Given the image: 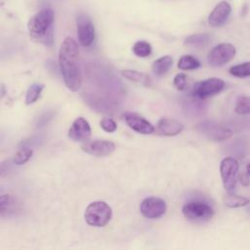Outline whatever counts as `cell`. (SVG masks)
<instances>
[{
  "label": "cell",
  "instance_id": "obj_11",
  "mask_svg": "<svg viewBox=\"0 0 250 250\" xmlns=\"http://www.w3.org/2000/svg\"><path fill=\"white\" fill-rule=\"evenodd\" d=\"M122 118L124 122L137 133L143 135H149L154 132L155 128L153 127V125L136 112L126 111L122 114Z\"/></svg>",
  "mask_w": 250,
  "mask_h": 250
},
{
  "label": "cell",
  "instance_id": "obj_18",
  "mask_svg": "<svg viewBox=\"0 0 250 250\" xmlns=\"http://www.w3.org/2000/svg\"><path fill=\"white\" fill-rule=\"evenodd\" d=\"M121 74L125 78H127L129 80L141 83V84L146 85V86H149L151 84V79H150V77L147 74L140 72V71H137V70L124 69V70H122Z\"/></svg>",
  "mask_w": 250,
  "mask_h": 250
},
{
  "label": "cell",
  "instance_id": "obj_28",
  "mask_svg": "<svg viewBox=\"0 0 250 250\" xmlns=\"http://www.w3.org/2000/svg\"><path fill=\"white\" fill-rule=\"evenodd\" d=\"M174 86L180 90L183 91L187 88V75L185 73H178L173 80Z\"/></svg>",
  "mask_w": 250,
  "mask_h": 250
},
{
  "label": "cell",
  "instance_id": "obj_14",
  "mask_svg": "<svg viewBox=\"0 0 250 250\" xmlns=\"http://www.w3.org/2000/svg\"><path fill=\"white\" fill-rule=\"evenodd\" d=\"M68 137L75 142H86L91 137V127L83 117L74 120L68 130Z\"/></svg>",
  "mask_w": 250,
  "mask_h": 250
},
{
  "label": "cell",
  "instance_id": "obj_34",
  "mask_svg": "<svg viewBox=\"0 0 250 250\" xmlns=\"http://www.w3.org/2000/svg\"><path fill=\"white\" fill-rule=\"evenodd\" d=\"M249 211H250V210H249Z\"/></svg>",
  "mask_w": 250,
  "mask_h": 250
},
{
  "label": "cell",
  "instance_id": "obj_10",
  "mask_svg": "<svg viewBox=\"0 0 250 250\" xmlns=\"http://www.w3.org/2000/svg\"><path fill=\"white\" fill-rule=\"evenodd\" d=\"M166 210V202L163 199L154 196L145 198L140 205L142 215L147 219L160 218L165 214Z\"/></svg>",
  "mask_w": 250,
  "mask_h": 250
},
{
  "label": "cell",
  "instance_id": "obj_19",
  "mask_svg": "<svg viewBox=\"0 0 250 250\" xmlns=\"http://www.w3.org/2000/svg\"><path fill=\"white\" fill-rule=\"evenodd\" d=\"M211 40V36L208 33H196V34H191L188 36L184 44L187 46H192V47H202L207 45Z\"/></svg>",
  "mask_w": 250,
  "mask_h": 250
},
{
  "label": "cell",
  "instance_id": "obj_6",
  "mask_svg": "<svg viewBox=\"0 0 250 250\" xmlns=\"http://www.w3.org/2000/svg\"><path fill=\"white\" fill-rule=\"evenodd\" d=\"M225 82L217 77H211L202 81H198L193 85L192 96L199 100H206L221 93L225 89Z\"/></svg>",
  "mask_w": 250,
  "mask_h": 250
},
{
  "label": "cell",
  "instance_id": "obj_33",
  "mask_svg": "<svg viewBox=\"0 0 250 250\" xmlns=\"http://www.w3.org/2000/svg\"><path fill=\"white\" fill-rule=\"evenodd\" d=\"M247 174H248L249 177H250V163L247 165Z\"/></svg>",
  "mask_w": 250,
  "mask_h": 250
},
{
  "label": "cell",
  "instance_id": "obj_17",
  "mask_svg": "<svg viewBox=\"0 0 250 250\" xmlns=\"http://www.w3.org/2000/svg\"><path fill=\"white\" fill-rule=\"evenodd\" d=\"M173 64V59L171 56H163L152 63V72L156 76H162L168 72Z\"/></svg>",
  "mask_w": 250,
  "mask_h": 250
},
{
  "label": "cell",
  "instance_id": "obj_4",
  "mask_svg": "<svg viewBox=\"0 0 250 250\" xmlns=\"http://www.w3.org/2000/svg\"><path fill=\"white\" fill-rule=\"evenodd\" d=\"M182 212L188 220L197 223L207 222L214 216L213 208L208 203L200 200L187 202L183 206Z\"/></svg>",
  "mask_w": 250,
  "mask_h": 250
},
{
  "label": "cell",
  "instance_id": "obj_12",
  "mask_svg": "<svg viewBox=\"0 0 250 250\" xmlns=\"http://www.w3.org/2000/svg\"><path fill=\"white\" fill-rule=\"evenodd\" d=\"M83 151L94 156H107L115 149V145L107 140L86 141L81 146Z\"/></svg>",
  "mask_w": 250,
  "mask_h": 250
},
{
  "label": "cell",
  "instance_id": "obj_20",
  "mask_svg": "<svg viewBox=\"0 0 250 250\" xmlns=\"http://www.w3.org/2000/svg\"><path fill=\"white\" fill-rule=\"evenodd\" d=\"M250 203V200L244 196L233 194V192H229L225 196V204L229 208H239L246 206Z\"/></svg>",
  "mask_w": 250,
  "mask_h": 250
},
{
  "label": "cell",
  "instance_id": "obj_26",
  "mask_svg": "<svg viewBox=\"0 0 250 250\" xmlns=\"http://www.w3.org/2000/svg\"><path fill=\"white\" fill-rule=\"evenodd\" d=\"M234 110L237 114H249L250 113V97L241 96L236 100Z\"/></svg>",
  "mask_w": 250,
  "mask_h": 250
},
{
  "label": "cell",
  "instance_id": "obj_15",
  "mask_svg": "<svg viewBox=\"0 0 250 250\" xmlns=\"http://www.w3.org/2000/svg\"><path fill=\"white\" fill-rule=\"evenodd\" d=\"M184 130V124L173 118H161L154 129V132L160 136L172 137L179 135Z\"/></svg>",
  "mask_w": 250,
  "mask_h": 250
},
{
  "label": "cell",
  "instance_id": "obj_2",
  "mask_svg": "<svg viewBox=\"0 0 250 250\" xmlns=\"http://www.w3.org/2000/svg\"><path fill=\"white\" fill-rule=\"evenodd\" d=\"M55 14L51 9H42L33 15L28 23L27 28L30 37L37 42L51 44L53 41V23Z\"/></svg>",
  "mask_w": 250,
  "mask_h": 250
},
{
  "label": "cell",
  "instance_id": "obj_8",
  "mask_svg": "<svg viewBox=\"0 0 250 250\" xmlns=\"http://www.w3.org/2000/svg\"><path fill=\"white\" fill-rule=\"evenodd\" d=\"M76 26L79 43L84 47H90L95 41V26L91 18L84 13L78 14Z\"/></svg>",
  "mask_w": 250,
  "mask_h": 250
},
{
  "label": "cell",
  "instance_id": "obj_32",
  "mask_svg": "<svg viewBox=\"0 0 250 250\" xmlns=\"http://www.w3.org/2000/svg\"><path fill=\"white\" fill-rule=\"evenodd\" d=\"M3 94H4V88L3 86H0V98L3 96Z\"/></svg>",
  "mask_w": 250,
  "mask_h": 250
},
{
  "label": "cell",
  "instance_id": "obj_23",
  "mask_svg": "<svg viewBox=\"0 0 250 250\" xmlns=\"http://www.w3.org/2000/svg\"><path fill=\"white\" fill-rule=\"evenodd\" d=\"M32 154H33L32 149L28 146H24V147L20 148L16 152V154L14 155L12 160H13L14 164H16V165H22L31 158Z\"/></svg>",
  "mask_w": 250,
  "mask_h": 250
},
{
  "label": "cell",
  "instance_id": "obj_21",
  "mask_svg": "<svg viewBox=\"0 0 250 250\" xmlns=\"http://www.w3.org/2000/svg\"><path fill=\"white\" fill-rule=\"evenodd\" d=\"M200 66V62L190 55H185L180 58L178 67L182 70H192Z\"/></svg>",
  "mask_w": 250,
  "mask_h": 250
},
{
  "label": "cell",
  "instance_id": "obj_5",
  "mask_svg": "<svg viewBox=\"0 0 250 250\" xmlns=\"http://www.w3.org/2000/svg\"><path fill=\"white\" fill-rule=\"evenodd\" d=\"M196 130L208 140L213 142L226 141L232 136V131L229 127L210 120H205L198 123Z\"/></svg>",
  "mask_w": 250,
  "mask_h": 250
},
{
  "label": "cell",
  "instance_id": "obj_27",
  "mask_svg": "<svg viewBox=\"0 0 250 250\" xmlns=\"http://www.w3.org/2000/svg\"><path fill=\"white\" fill-rule=\"evenodd\" d=\"M100 125L102 127V129L107 133H113L116 131L117 129V124L116 122L111 119V118H107L104 117L100 121Z\"/></svg>",
  "mask_w": 250,
  "mask_h": 250
},
{
  "label": "cell",
  "instance_id": "obj_29",
  "mask_svg": "<svg viewBox=\"0 0 250 250\" xmlns=\"http://www.w3.org/2000/svg\"><path fill=\"white\" fill-rule=\"evenodd\" d=\"M13 164V160H5L0 162V178L6 177L10 173Z\"/></svg>",
  "mask_w": 250,
  "mask_h": 250
},
{
  "label": "cell",
  "instance_id": "obj_7",
  "mask_svg": "<svg viewBox=\"0 0 250 250\" xmlns=\"http://www.w3.org/2000/svg\"><path fill=\"white\" fill-rule=\"evenodd\" d=\"M238 162L234 157H225L221 161L220 165V173L221 178L223 181L224 188L228 192H233L236 181H237V175H238Z\"/></svg>",
  "mask_w": 250,
  "mask_h": 250
},
{
  "label": "cell",
  "instance_id": "obj_22",
  "mask_svg": "<svg viewBox=\"0 0 250 250\" xmlns=\"http://www.w3.org/2000/svg\"><path fill=\"white\" fill-rule=\"evenodd\" d=\"M133 53L140 57V58H146L148 57L151 52H152V48H151V45L146 42V41H144V40H141V41H137L134 46H133Z\"/></svg>",
  "mask_w": 250,
  "mask_h": 250
},
{
  "label": "cell",
  "instance_id": "obj_1",
  "mask_svg": "<svg viewBox=\"0 0 250 250\" xmlns=\"http://www.w3.org/2000/svg\"><path fill=\"white\" fill-rule=\"evenodd\" d=\"M59 64L65 86L72 92L80 89L82 77L79 64V48L75 40L66 37L61 44Z\"/></svg>",
  "mask_w": 250,
  "mask_h": 250
},
{
  "label": "cell",
  "instance_id": "obj_13",
  "mask_svg": "<svg viewBox=\"0 0 250 250\" xmlns=\"http://www.w3.org/2000/svg\"><path fill=\"white\" fill-rule=\"evenodd\" d=\"M231 13V7L229 2L220 1L208 16V23L212 27H221L229 20Z\"/></svg>",
  "mask_w": 250,
  "mask_h": 250
},
{
  "label": "cell",
  "instance_id": "obj_16",
  "mask_svg": "<svg viewBox=\"0 0 250 250\" xmlns=\"http://www.w3.org/2000/svg\"><path fill=\"white\" fill-rule=\"evenodd\" d=\"M20 203L16 196L6 193L0 195V216L7 217L18 212Z\"/></svg>",
  "mask_w": 250,
  "mask_h": 250
},
{
  "label": "cell",
  "instance_id": "obj_30",
  "mask_svg": "<svg viewBox=\"0 0 250 250\" xmlns=\"http://www.w3.org/2000/svg\"><path fill=\"white\" fill-rule=\"evenodd\" d=\"M238 179H239V181H240V183H241V185H242V186L247 187V186L249 185L250 180H249V175H248V174H245V173L239 174Z\"/></svg>",
  "mask_w": 250,
  "mask_h": 250
},
{
  "label": "cell",
  "instance_id": "obj_25",
  "mask_svg": "<svg viewBox=\"0 0 250 250\" xmlns=\"http://www.w3.org/2000/svg\"><path fill=\"white\" fill-rule=\"evenodd\" d=\"M229 72L235 77H239V78L248 77L250 76V62H245L243 63L235 64L229 68Z\"/></svg>",
  "mask_w": 250,
  "mask_h": 250
},
{
  "label": "cell",
  "instance_id": "obj_9",
  "mask_svg": "<svg viewBox=\"0 0 250 250\" xmlns=\"http://www.w3.org/2000/svg\"><path fill=\"white\" fill-rule=\"evenodd\" d=\"M235 47L230 43H221L215 46L208 54V62L210 65L219 67L230 62L235 56Z\"/></svg>",
  "mask_w": 250,
  "mask_h": 250
},
{
  "label": "cell",
  "instance_id": "obj_24",
  "mask_svg": "<svg viewBox=\"0 0 250 250\" xmlns=\"http://www.w3.org/2000/svg\"><path fill=\"white\" fill-rule=\"evenodd\" d=\"M43 90V85L39 83H34L32 84L25 95V104H34L38 98L40 97V94Z\"/></svg>",
  "mask_w": 250,
  "mask_h": 250
},
{
  "label": "cell",
  "instance_id": "obj_31",
  "mask_svg": "<svg viewBox=\"0 0 250 250\" xmlns=\"http://www.w3.org/2000/svg\"><path fill=\"white\" fill-rule=\"evenodd\" d=\"M247 11H248V6H247V4H244V5H243V8H242V10H241V16H245V14L247 13Z\"/></svg>",
  "mask_w": 250,
  "mask_h": 250
},
{
  "label": "cell",
  "instance_id": "obj_3",
  "mask_svg": "<svg viewBox=\"0 0 250 250\" xmlns=\"http://www.w3.org/2000/svg\"><path fill=\"white\" fill-rule=\"evenodd\" d=\"M111 208L104 201H94L90 203L84 213L85 222L93 227H104L110 221Z\"/></svg>",
  "mask_w": 250,
  "mask_h": 250
}]
</instances>
